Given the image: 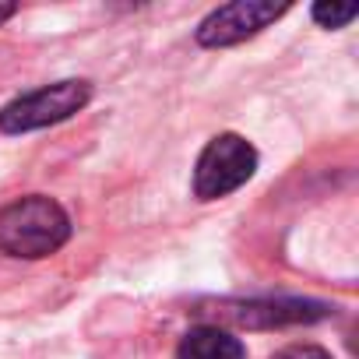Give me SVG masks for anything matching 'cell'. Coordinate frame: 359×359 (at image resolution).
Here are the masks:
<instances>
[{
  "mask_svg": "<svg viewBox=\"0 0 359 359\" xmlns=\"http://www.w3.org/2000/svg\"><path fill=\"white\" fill-rule=\"evenodd\" d=\"M67 240H71V219L53 198L29 194L0 208V250L11 257L39 261L57 254Z\"/></svg>",
  "mask_w": 359,
  "mask_h": 359,
  "instance_id": "obj_1",
  "label": "cell"
},
{
  "mask_svg": "<svg viewBox=\"0 0 359 359\" xmlns=\"http://www.w3.org/2000/svg\"><path fill=\"white\" fill-rule=\"evenodd\" d=\"M88 99H92V85L81 81V78L43 85L29 95H18L15 102H8L0 109V130L4 134H29V130L60 123V120L74 116L78 109H85Z\"/></svg>",
  "mask_w": 359,
  "mask_h": 359,
  "instance_id": "obj_2",
  "label": "cell"
},
{
  "mask_svg": "<svg viewBox=\"0 0 359 359\" xmlns=\"http://www.w3.org/2000/svg\"><path fill=\"white\" fill-rule=\"evenodd\" d=\"M257 169V151L240 134H219L205 144L194 165V194L201 201H219L240 191Z\"/></svg>",
  "mask_w": 359,
  "mask_h": 359,
  "instance_id": "obj_3",
  "label": "cell"
},
{
  "mask_svg": "<svg viewBox=\"0 0 359 359\" xmlns=\"http://www.w3.org/2000/svg\"><path fill=\"white\" fill-rule=\"evenodd\" d=\"M285 11H289V4H271V0H233L226 8H215L198 25V43L208 50L236 46V43L257 36L261 29H268L271 22H278Z\"/></svg>",
  "mask_w": 359,
  "mask_h": 359,
  "instance_id": "obj_4",
  "label": "cell"
},
{
  "mask_svg": "<svg viewBox=\"0 0 359 359\" xmlns=\"http://www.w3.org/2000/svg\"><path fill=\"white\" fill-rule=\"evenodd\" d=\"M219 317L236 327H282V324H313L327 317V306L310 299H250V303H222Z\"/></svg>",
  "mask_w": 359,
  "mask_h": 359,
  "instance_id": "obj_5",
  "label": "cell"
},
{
  "mask_svg": "<svg viewBox=\"0 0 359 359\" xmlns=\"http://www.w3.org/2000/svg\"><path fill=\"white\" fill-rule=\"evenodd\" d=\"M176 359H247V348L229 331H222L215 324H201L184 334V341L176 348Z\"/></svg>",
  "mask_w": 359,
  "mask_h": 359,
  "instance_id": "obj_6",
  "label": "cell"
},
{
  "mask_svg": "<svg viewBox=\"0 0 359 359\" xmlns=\"http://www.w3.org/2000/svg\"><path fill=\"white\" fill-rule=\"evenodd\" d=\"M313 22L317 25H324V29H345L355 15H359V8L355 4H313Z\"/></svg>",
  "mask_w": 359,
  "mask_h": 359,
  "instance_id": "obj_7",
  "label": "cell"
},
{
  "mask_svg": "<svg viewBox=\"0 0 359 359\" xmlns=\"http://www.w3.org/2000/svg\"><path fill=\"white\" fill-rule=\"evenodd\" d=\"M271 359H331V355L324 348H317V345H289V348H282Z\"/></svg>",
  "mask_w": 359,
  "mask_h": 359,
  "instance_id": "obj_8",
  "label": "cell"
},
{
  "mask_svg": "<svg viewBox=\"0 0 359 359\" xmlns=\"http://www.w3.org/2000/svg\"><path fill=\"white\" fill-rule=\"evenodd\" d=\"M11 15H15V4H0V25H4Z\"/></svg>",
  "mask_w": 359,
  "mask_h": 359,
  "instance_id": "obj_9",
  "label": "cell"
}]
</instances>
